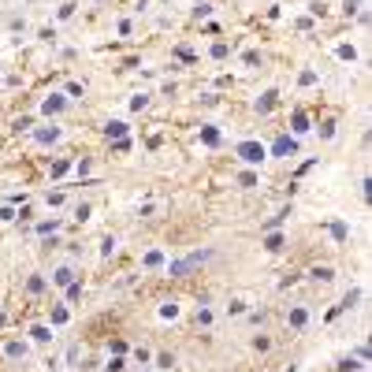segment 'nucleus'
I'll list each match as a JSON object with an SVG mask.
<instances>
[{"label":"nucleus","mask_w":372,"mask_h":372,"mask_svg":"<svg viewBox=\"0 0 372 372\" xmlns=\"http://www.w3.org/2000/svg\"><path fill=\"white\" fill-rule=\"evenodd\" d=\"M209 257H212V250H194L190 257H179V261H172V265H168V275H172V279H182V275H190L197 265H205Z\"/></svg>","instance_id":"obj_1"},{"label":"nucleus","mask_w":372,"mask_h":372,"mask_svg":"<svg viewBox=\"0 0 372 372\" xmlns=\"http://www.w3.org/2000/svg\"><path fill=\"white\" fill-rule=\"evenodd\" d=\"M235 153H238V160H246V164H265L268 160V149L261 142H238Z\"/></svg>","instance_id":"obj_2"},{"label":"nucleus","mask_w":372,"mask_h":372,"mask_svg":"<svg viewBox=\"0 0 372 372\" xmlns=\"http://www.w3.org/2000/svg\"><path fill=\"white\" fill-rule=\"evenodd\" d=\"M294 153H298V138L294 134H279L272 142V157H294Z\"/></svg>","instance_id":"obj_3"},{"label":"nucleus","mask_w":372,"mask_h":372,"mask_svg":"<svg viewBox=\"0 0 372 372\" xmlns=\"http://www.w3.org/2000/svg\"><path fill=\"white\" fill-rule=\"evenodd\" d=\"M4 358L8 361H26L30 358V346L23 343V339H8V343H4Z\"/></svg>","instance_id":"obj_4"},{"label":"nucleus","mask_w":372,"mask_h":372,"mask_svg":"<svg viewBox=\"0 0 372 372\" xmlns=\"http://www.w3.org/2000/svg\"><path fill=\"white\" fill-rule=\"evenodd\" d=\"M64 108H67V97H64V93H49V97L41 101V112H45V116H60Z\"/></svg>","instance_id":"obj_5"},{"label":"nucleus","mask_w":372,"mask_h":372,"mask_svg":"<svg viewBox=\"0 0 372 372\" xmlns=\"http://www.w3.org/2000/svg\"><path fill=\"white\" fill-rule=\"evenodd\" d=\"M30 134H34V142H38V145H56L64 131H60V127H38V131H30Z\"/></svg>","instance_id":"obj_6"},{"label":"nucleus","mask_w":372,"mask_h":372,"mask_svg":"<svg viewBox=\"0 0 372 372\" xmlns=\"http://www.w3.org/2000/svg\"><path fill=\"white\" fill-rule=\"evenodd\" d=\"M75 279H79V272H75L71 265H60V268L52 272V287H71Z\"/></svg>","instance_id":"obj_7"},{"label":"nucleus","mask_w":372,"mask_h":372,"mask_svg":"<svg viewBox=\"0 0 372 372\" xmlns=\"http://www.w3.org/2000/svg\"><path fill=\"white\" fill-rule=\"evenodd\" d=\"M104 134H108V142H119V138L131 134V127H127L123 119H112V123H104Z\"/></svg>","instance_id":"obj_8"},{"label":"nucleus","mask_w":372,"mask_h":372,"mask_svg":"<svg viewBox=\"0 0 372 372\" xmlns=\"http://www.w3.org/2000/svg\"><path fill=\"white\" fill-rule=\"evenodd\" d=\"M30 339H34V343H52V328H49V324H34V328H30Z\"/></svg>","instance_id":"obj_9"},{"label":"nucleus","mask_w":372,"mask_h":372,"mask_svg":"<svg viewBox=\"0 0 372 372\" xmlns=\"http://www.w3.org/2000/svg\"><path fill=\"white\" fill-rule=\"evenodd\" d=\"M290 131H294V138L305 134V131H309V116H305V112H294V116H290Z\"/></svg>","instance_id":"obj_10"},{"label":"nucleus","mask_w":372,"mask_h":372,"mask_svg":"<svg viewBox=\"0 0 372 372\" xmlns=\"http://www.w3.org/2000/svg\"><path fill=\"white\" fill-rule=\"evenodd\" d=\"M309 324V309L298 305V309H290V328H305Z\"/></svg>","instance_id":"obj_11"},{"label":"nucleus","mask_w":372,"mask_h":372,"mask_svg":"<svg viewBox=\"0 0 372 372\" xmlns=\"http://www.w3.org/2000/svg\"><path fill=\"white\" fill-rule=\"evenodd\" d=\"M275 101H279V93H275V89H268L265 97L257 101V112H261V116H265V112H272V108H275Z\"/></svg>","instance_id":"obj_12"},{"label":"nucleus","mask_w":372,"mask_h":372,"mask_svg":"<svg viewBox=\"0 0 372 372\" xmlns=\"http://www.w3.org/2000/svg\"><path fill=\"white\" fill-rule=\"evenodd\" d=\"M309 275H313L317 283H331V279H335V268H328V265H317V268L309 272Z\"/></svg>","instance_id":"obj_13"},{"label":"nucleus","mask_w":372,"mask_h":372,"mask_svg":"<svg viewBox=\"0 0 372 372\" xmlns=\"http://www.w3.org/2000/svg\"><path fill=\"white\" fill-rule=\"evenodd\" d=\"M26 290H30V294H45V290H49V279L30 275V279H26Z\"/></svg>","instance_id":"obj_14"},{"label":"nucleus","mask_w":372,"mask_h":372,"mask_svg":"<svg viewBox=\"0 0 372 372\" xmlns=\"http://www.w3.org/2000/svg\"><path fill=\"white\" fill-rule=\"evenodd\" d=\"M49 320H52V328H64V324L71 320V313H67V305H56V309H52V317H49Z\"/></svg>","instance_id":"obj_15"},{"label":"nucleus","mask_w":372,"mask_h":372,"mask_svg":"<svg viewBox=\"0 0 372 372\" xmlns=\"http://www.w3.org/2000/svg\"><path fill=\"white\" fill-rule=\"evenodd\" d=\"M283 246H287V238H283V235H275V231H272V235L265 238V250H268V253H279Z\"/></svg>","instance_id":"obj_16"},{"label":"nucleus","mask_w":372,"mask_h":372,"mask_svg":"<svg viewBox=\"0 0 372 372\" xmlns=\"http://www.w3.org/2000/svg\"><path fill=\"white\" fill-rule=\"evenodd\" d=\"M201 142L205 145H220V131L216 127H201Z\"/></svg>","instance_id":"obj_17"},{"label":"nucleus","mask_w":372,"mask_h":372,"mask_svg":"<svg viewBox=\"0 0 372 372\" xmlns=\"http://www.w3.org/2000/svg\"><path fill=\"white\" fill-rule=\"evenodd\" d=\"M331 235H335V242H346V238H350V227H346L343 220H335V224H331Z\"/></svg>","instance_id":"obj_18"},{"label":"nucleus","mask_w":372,"mask_h":372,"mask_svg":"<svg viewBox=\"0 0 372 372\" xmlns=\"http://www.w3.org/2000/svg\"><path fill=\"white\" fill-rule=\"evenodd\" d=\"M142 265H145V268H160V265H164V253H160V250H149Z\"/></svg>","instance_id":"obj_19"},{"label":"nucleus","mask_w":372,"mask_h":372,"mask_svg":"<svg viewBox=\"0 0 372 372\" xmlns=\"http://www.w3.org/2000/svg\"><path fill=\"white\" fill-rule=\"evenodd\" d=\"M358 298H361V290H350L346 298H343V305H335V309H339V313H346V309H354V305H358Z\"/></svg>","instance_id":"obj_20"},{"label":"nucleus","mask_w":372,"mask_h":372,"mask_svg":"<svg viewBox=\"0 0 372 372\" xmlns=\"http://www.w3.org/2000/svg\"><path fill=\"white\" fill-rule=\"evenodd\" d=\"M60 231V220H41L38 224V235H56Z\"/></svg>","instance_id":"obj_21"},{"label":"nucleus","mask_w":372,"mask_h":372,"mask_svg":"<svg viewBox=\"0 0 372 372\" xmlns=\"http://www.w3.org/2000/svg\"><path fill=\"white\" fill-rule=\"evenodd\" d=\"M64 290H67V302H79L82 298V283H79V279H75L71 287H64Z\"/></svg>","instance_id":"obj_22"},{"label":"nucleus","mask_w":372,"mask_h":372,"mask_svg":"<svg viewBox=\"0 0 372 372\" xmlns=\"http://www.w3.org/2000/svg\"><path fill=\"white\" fill-rule=\"evenodd\" d=\"M339 60H358V49H354V45H339Z\"/></svg>","instance_id":"obj_23"},{"label":"nucleus","mask_w":372,"mask_h":372,"mask_svg":"<svg viewBox=\"0 0 372 372\" xmlns=\"http://www.w3.org/2000/svg\"><path fill=\"white\" fill-rule=\"evenodd\" d=\"M227 52H231L227 41H216V45H212V60H227Z\"/></svg>","instance_id":"obj_24"},{"label":"nucleus","mask_w":372,"mask_h":372,"mask_svg":"<svg viewBox=\"0 0 372 372\" xmlns=\"http://www.w3.org/2000/svg\"><path fill=\"white\" fill-rule=\"evenodd\" d=\"M361 4H365V0H343V11H346V15H358Z\"/></svg>","instance_id":"obj_25"},{"label":"nucleus","mask_w":372,"mask_h":372,"mask_svg":"<svg viewBox=\"0 0 372 372\" xmlns=\"http://www.w3.org/2000/svg\"><path fill=\"white\" fill-rule=\"evenodd\" d=\"M123 365H127V361H123V354H116V358L108 361V368H104V372H123Z\"/></svg>","instance_id":"obj_26"},{"label":"nucleus","mask_w":372,"mask_h":372,"mask_svg":"<svg viewBox=\"0 0 372 372\" xmlns=\"http://www.w3.org/2000/svg\"><path fill=\"white\" fill-rule=\"evenodd\" d=\"M145 104H149V97H145V93H138V97H131V108H134V112H142Z\"/></svg>","instance_id":"obj_27"},{"label":"nucleus","mask_w":372,"mask_h":372,"mask_svg":"<svg viewBox=\"0 0 372 372\" xmlns=\"http://www.w3.org/2000/svg\"><path fill=\"white\" fill-rule=\"evenodd\" d=\"M116 253V238H104L101 242V257H112Z\"/></svg>","instance_id":"obj_28"},{"label":"nucleus","mask_w":372,"mask_h":372,"mask_svg":"<svg viewBox=\"0 0 372 372\" xmlns=\"http://www.w3.org/2000/svg\"><path fill=\"white\" fill-rule=\"evenodd\" d=\"M15 216H19V212H15L11 205H4V209H0V224H11V220H15Z\"/></svg>","instance_id":"obj_29"},{"label":"nucleus","mask_w":372,"mask_h":372,"mask_svg":"<svg viewBox=\"0 0 372 372\" xmlns=\"http://www.w3.org/2000/svg\"><path fill=\"white\" fill-rule=\"evenodd\" d=\"M67 168H71V160H56V164H52V179H60Z\"/></svg>","instance_id":"obj_30"},{"label":"nucleus","mask_w":372,"mask_h":372,"mask_svg":"<svg viewBox=\"0 0 372 372\" xmlns=\"http://www.w3.org/2000/svg\"><path fill=\"white\" fill-rule=\"evenodd\" d=\"M298 82H302V86H313V82H317V71H302Z\"/></svg>","instance_id":"obj_31"},{"label":"nucleus","mask_w":372,"mask_h":372,"mask_svg":"<svg viewBox=\"0 0 372 372\" xmlns=\"http://www.w3.org/2000/svg\"><path fill=\"white\" fill-rule=\"evenodd\" d=\"M175 56H179V60H186V64H194V52L186 49V45H179V49H175Z\"/></svg>","instance_id":"obj_32"},{"label":"nucleus","mask_w":372,"mask_h":372,"mask_svg":"<svg viewBox=\"0 0 372 372\" xmlns=\"http://www.w3.org/2000/svg\"><path fill=\"white\" fill-rule=\"evenodd\" d=\"M157 365H160V368H172L175 358H172V354H157Z\"/></svg>","instance_id":"obj_33"},{"label":"nucleus","mask_w":372,"mask_h":372,"mask_svg":"<svg viewBox=\"0 0 372 372\" xmlns=\"http://www.w3.org/2000/svg\"><path fill=\"white\" fill-rule=\"evenodd\" d=\"M30 127H34V119H30V116H23V119H15V131H30Z\"/></svg>","instance_id":"obj_34"},{"label":"nucleus","mask_w":372,"mask_h":372,"mask_svg":"<svg viewBox=\"0 0 372 372\" xmlns=\"http://www.w3.org/2000/svg\"><path fill=\"white\" fill-rule=\"evenodd\" d=\"M358 368H361V365H358V361H350V358H346L343 365H339V372H358Z\"/></svg>","instance_id":"obj_35"},{"label":"nucleus","mask_w":372,"mask_h":372,"mask_svg":"<svg viewBox=\"0 0 372 372\" xmlns=\"http://www.w3.org/2000/svg\"><path fill=\"white\" fill-rule=\"evenodd\" d=\"M82 93H86V89H82L79 82H71V86H67V97H82Z\"/></svg>","instance_id":"obj_36"},{"label":"nucleus","mask_w":372,"mask_h":372,"mask_svg":"<svg viewBox=\"0 0 372 372\" xmlns=\"http://www.w3.org/2000/svg\"><path fill=\"white\" fill-rule=\"evenodd\" d=\"M75 220H89V205H79V209H75Z\"/></svg>","instance_id":"obj_37"},{"label":"nucleus","mask_w":372,"mask_h":372,"mask_svg":"<svg viewBox=\"0 0 372 372\" xmlns=\"http://www.w3.org/2000/svg\"><path fill=\"white\" fill-rule=\"evenodd\" d=\"M309 11H313V15H324L328 8H324V0H313V4H309Z\"/></svg>","instance_id":"obj_38"},{"label":"nucleus","mask_w":372,"mask_h":372,"mask_svg":"<svg viewBox=\"0 0 372 372\" xmlns=\"http://www.w3.org/2000/svg\"><path fill=\"white\" fill-rule=\"evenodd\" d=\"M0 328H4V313H0Z\"/></svg>","instance_id":"obj_39"}]
</instances>
